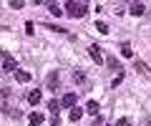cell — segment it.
Wrapping results in <instances>:
<instances>
[{
	"label": "cell",
	"mask_w": 151,
	"mask_h": 126,
	"mask_svg": "<svg viewBox=\"0 0 151 126\" xmlns=\"http://www.w3.org/2000/svg\"><path fill=\"white\" fill-rule=\"evenodd\" d=\"M76 99H78L76 93H65L63 99H60V106H65V109H73V106H76Z\"/></svg>",
	"instance_id": "cell-3"
},
{
	"label": "cell",
	"mask_w": 151,
	"mask_h": 126,
	"mask_svg": "<svg viewBox=\"0 0 151 126\" xmlns=\"http://www.w3.org/2000/svg\"><path fill=\"white\" fill-rule=\"evenodd\" d=\"M96 30H98V33H103V35H106V33H108V25H106L103 20H98V23H96Z\"/></svg>",
	"instance_id": "cell-15"
},
{
	"label": "cell",
	"mask_w": 151,
	"mask_h": 126,
	"mask_svg": "<svg viewBox=\"0 0 151 126\" xmlns=\"http://www.w3.org/2000/svg\"><path fill=\"white\" fill-rule=\"evenodd\" d=\"M88 55H91L96 63H103V55H101V45H91L88 48Z\"/></svg>",
	"instance_id": "cell-5"
},
{
	"label": "cell",
	"mask_w": 151,
	"mask_h": 126,
	"mask_svg": "<svg viewBox=\"0 0 151 126\" xmlns=\"http://www.w3.org/2000/svg\"><path fill=\"white\" fill-rule=\"evenodd\" d=\"M129 13H131V15H136V18H139V15H144V13H146V5H144V3H131Z\"/></svg>",
	"instance_id": "cell-4"
},
{
	"label": "cell",
	"mask_w": 151,
	"mask_h": 126,
	"mask_svg": "<svg viewBox=\"0 0 151 126\" xmlns=\"http://www.w3.org/2000/svg\"><path fill=\"white\" fill-rule=\"evenodd\" d=\"M3 71H8V73H15V71H18V66H15V58L5 55V58H3Z\"/></svg>",
	"instance_id": "cell-2"
},
{
	"label": "cell",
	"mask_w": 151,
	"mask_h": 126,
	"mask_svg": "<svg viewBox=\"0 0 151 126\" xmlns=\"http://www.w3.org/2000/svg\"><path fill=\"white\" fill-rule=\"evenodd\" d=\"M68 116H70V121H78V119H81V116H83V109H78V106H73Z\"/></svg>",
	"instance_id": "cell-8"
},
{
	"label": "cell",
	"mask_w": 151,
	"mask_h": 126,
	"mask_svg": "<svg viewBox=\"0 0 151 126\" xmlns=\"http://www.w3.org/2000/svg\"><path fill=\"white\" fill-rule=\"evenodd\" d=\"M121 81H124V73H119V76H116V78H113V88H116V86H119V83Z\"/></svg>",
	"instance_id": "cell-21"
},
{
	"label": "cell",
	"mask_w": 151,
	"mask_h": 126,
	"mask_svg": "<svg viewBox=\"0 0 151 126\" xmlns=\"http://www.w3.org/2000/svg\"><path fill=\"white\" fill-rule=\"evenodd\" d=\"M86 111H88V114H91V116H98V104H96V101H88Z\"/></svg>",
	"instance_id": "cell-11"
},
{
	"label": "cell",
	"mask_w": 151,
	"mask_h": 126,
	"mask_svg": "<svg viewBox=\"0 0 151 126\" xmlns=\"http://www.w3.org/2000/svg\"><path fill=\"white\" fill-rule=\"evenodd\" d=\"M106 126H113V124H106Z\"/></svg>",
	"instance_id": "cell-23"
},
{
	"label": "cell",
	"mask_w": 151,
	"mask_h": 126,
	"mask_svg": "<svg viewBox=\"0 0 151 126\" xmlns=\"http://www.w3.org/2000/svg\"><path fill=\"white\" fill-rule=\"evenodd\" d=\"M58 109H60V101H48V111H53V116H58Z\"/></svg>",
	"instance_id": "cell-12"
},
{
	"label": "cell",
	"mask_w": 151,
	"mask_h": 126,
	"mask_svg": "<svg viewBox=\"0 0 151 126\" xmlns=\"http://www.w3.org/2000/svg\"><path fill=\"white\" fill-rule=\"evenodd\" d=\"M134 68H136V71H141V73H149V66H146L144 60H134Z\"/></svg>",
	"instance_id": "cell-13"
},
{
	"label": "cell",
	"mask_w": 151,
	"mask_h": 126,
	"mask_svg": "<svg viewBox=\"0 0 151 126\" xmlns=\"http://www.w3.org/2000/svg\"><path fill=\"white\" fill-rule=\"evenodd\" d=\"M116 126H131V119H126V116H124V119H119V124H116Z\"/></svg>",
	"instance_id": "cell-20"
},
{
	"label": "cell",
	"mask_w": 151,
	"mask_h": 126,
	"mask_svg": "<svg viewBox=\"0 0 151 126\" xmlns=\"http://www.w3.org/2000/svg\"><path fill=\"white\" fill-rule=\"evenodd\" d=\"M83 78H86V76H83L81 71H73V81H78V83H83Z\"/></svg>",
	"instance_id": "cell-19"
},
{
	"label": "cell",
	"mask_w": 151,
	"mask_h": 126,
	"mask_svg": "<svg viewBox=\"0 0 151 126\" xmlns=\"http://www.w3.org/2000/svg\"><path fill=\"white\" fill-rule=\"evenodd\" d=\"M43 124V114H30V126H38Z\"/></svg>",
	"instance_id": "cell-14"
},
{
	"label": "cell",
	"mask_w": 151,
	"mask_h": 126,
	"mask_svg": "<svg viewBox=\"0 0 151 126\" xmlns=\"http://www.w3.org/2000/svg\"><path fill=\"white\" fill-rule=\"evenodd\" d=\"M40 99H43V96H40V91H30V93H28V104H33V106L40 104Z\"/></svg>",
	"instance_id": "cell-6"
},
{
	"label": "cell",
	"mask_w": 151,
	"mask_h": 126,
	"mask_svg": "<svg viewBox=\"0 0 151 126\" xmlns=\"http://www.w3.org/2000/svg\"><path fill=\"white\" fill-rule=\"evenodd\" d=\"M48 8H50V13H53V15H55V18H58V15H63V10H60V8H58V5H55V3H50V5H48Z\"/></svg>",
	"instance_id": "cell-16"
},
{
	"label": "cell",
	"mask_w": 151,
	"mask_h": 126,
	"mask_svg": "<svg viewBox=\"0 0 151 126\" xmlns=\"http://www.w3.org/2000/svg\"><path fill=\"white\" fill-rule=\"evenodd\" d=\"M15 78L20 83H28V81H30V73H28V71H15Z\"/></svg>",
	"instance_id": "cell-10"
},
{
	"label": "cell",
	"mask_w": 151,
	"mask_h": 126,
	"mask_svg": "<svg viewBox=\"0 0 151 126\" xmlns=\"http://www.w3.org/2000/svg\"><path fill=\"white\" fill-rule=\"evenodd\" d=\"M23 5H25V3H23V0H10V8H13V10H20Z\"/></svg>",
	"instance_id": "cell-18"
},
{
	"label": "cell",
	"mask_w": 151,
	"mask_h": 126,
	"mask_svg": "<svg viewBox=\"0 0 151 126\" xmlns=\"http://www.w3.org/2000/svg\"><path fill=\"white\" fill-rule=\"evenodd\" d=\"M58 83H60L58 73H48V88H58Z\"/></svg>",
	"instance_id": "cell-7"
},
{
	"label": "cell",
	"mask_w": 151,
	"mask_h": 126,
	"mask_svg": "<svg viewBox=\"0 0 151 126\" xmlns=\"http://www.w3.org/2000/svg\"><path fill=\"white\" fill-rule=\"evenodd\" d=\"M50 126H60V119H58V116H50Z\"/></svg>",
	"instance_id": "cell-22"
},
{
	"label": "cell",
	"mask_w": 151,
	"mask_h": 126,
	"mask_svg": "<svg viewBox=\"0 0 151 126\" xmlns=\"http://www.w3.org/2000/svg\"><path fill=\"white\" fill-rule=\"evenodd\" d=\"M65 13H68L70 18H83L88 13V3H83V0H70V3H65Z\"/></svg>",
	"instance_id": "cell-1"
},
{
	"label": "cell",
	"mask_w": 151,
	"mask_h": 126,
	"mask_svg": "<svg viewBox=\"0 0 151 126\" xmlns=\"http://www.w3.org/2000/svg\"><path fill=\"white\" fill-rule=\"evenodd\" d=\"M121 55H124V58H131V55H134V48H131V43H124V45H121Z\"/></svg>",
	"instance_id": "cell-9"
},
{
	"label": "cell",
	"mask_w": 151,
	"mask_h": 126,
	"mask_svg": "<svg viewBox=\"0 0 151 126\" xmlns=\"http://www.w3.org/2000/svg\"><path fill=\"white\" fill-rule=\"evenodd\" d=\"M106 63H108V66L113 68V71H121V66H119V60H116V58H108Z\"/></svg>",
	"instance_id": "cell-17"
}]
</instances>
